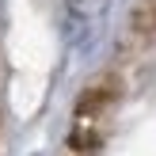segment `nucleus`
I'll list each match as a JSON object with an SVG mask.
<instances>
[{
  "mask_svg": "<svg viewBox=\"0 0 156 156\" xmlns=\"http://www.w3.org/2000/svg\"><path fill=\"white\" fill-rule=\"evenodd\" d=\"M114 88L111 84H95L80 95L76 103V114H73V149H95L99 141L107 137V122H111V111H114Z\"/></svg>",
  "mask_w": 156,
  "mask_h": 156,
  "instance_id": "f257e3e1",
  "label": "nucleus"
},
{
  "mask_svg": "<svg viewBox=\"0 0 156 156\" xmlns=\"http://www.w3.org/2000/svg\"><path fill=\"white\" fill-rule=\"evenodd\" d=\"M69 4H73V19L80 23L84 30H91L95 19L103 15V0H69Z\"/></svg>",
  "mask_w": 156,
  "mask_h": 156,
  "instance_id": "f03ea898",
  "label": "nucleus"
}]
</instances>
